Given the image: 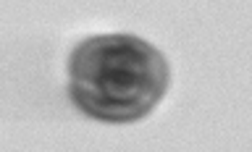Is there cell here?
<instances>
[{
    "mask_svg": "<svg viewBox=\"0 0 252 152\" xmlns=\"http://www.w3.org/2000/svg\"><path fill=\"white\" fill-rule=\"evenodd\" d=\"M168 63L134 34H94L68 61V94L82 113L108 123L145 118L168 90Z\"/></svg>",
    "mask_w": 252,
    "mask_h": 152,
    "instance_id": "cell-1",
    "label": "cell"
}]
</instances>
